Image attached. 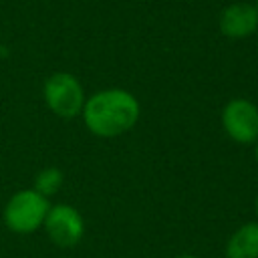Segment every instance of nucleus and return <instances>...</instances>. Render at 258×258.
Instances as JSON below:
<instances>
[{
	"label": "nucleus",
	"mask_w": 258,
	"mask_h": 258,
	"mask_svg": "<svg viewBox=\"0 0 258 258\" xmlns=\"http://www.w3.org/2000/svg\"><path fill=\"white\" fill-rule=\"evenodd\" d=\"M141 115L137 97L121 87H109L95 91L87 97L81 111V119L87 131L95 137L113 139L129 133Z\"/></svg>",
	"instance_id": "nucleus-1"
},
{
	"label": "nucleus",
	"mask_w": 258,
	"mask_h": 258,
	"mask_svg": "<svg viewBox=\"0 0 258 258\" xmlns=\"http://www.w3.org/2000/svg\"><path fill=\"white\" fill-rule=\"evenodd\" d=\"M48 208H50V200L40 196L36 189L32 187L18 189L8 198L2 210V222L14 234L20 236L34 234L42 228Z\"/></svg>",
	"instance_id": "nucleus-2"
},
{
	"label": "nucleus",
	"mask_w": 258,
	"mask_h": 258,
	"mask_svg": "<svg viewBox=\"0 0 258 258\" xmlns=\"http://www.w3.org/2000/svg\"><path fill=\"white\" fill-rule=\"evenodd\" d=\"M42 99L48 111L54 113L56 117L75 119V117H81L87 95L81 81L75 75L67 71H58L46 77L42 85Z\"/></svg>",
	"instance_id": "nucleus-3"
},
{
	"label": "nucleus",
	"mask_w": 258,
	"mask_h": 258,
	"mask_svg": "<svg viewBox=\"0 0 258 258\" xmlns=\"http://www.w3.org/2000/svg\"><path fill=\"white\" fill-rule=\"evenodd\" d=\"M42 230L54 246L73 248L85 236V218L71 204H64V202L50 204L48 214L42 224Z\"/></svg>",
	"instance_id": "nucleus-4"
},
{
	"label": "nucleus",
	"mask_w": 258,
	"mask_h": 258,
	"mask_svg": "<svg viewBox=\"0 0 258 258\" xmlns=\"http://www.w3.org/2000/svg\"><path fill=\"white\" fill-rule=\"evenodd\" d=\"M224 133L240 143V145H254L258 139V107L244 97L230 99L220 115Z\"/></svg>",
	"instance_id": "nucleus-5"
},
{
	"label": "nucleus",
	"mask_w": 258,
	"mask_h": 258,
	"mask_svg": "<svg viewBox=\"0 0 258 258\" xmlns=\"http://www.w3.org/2000/svg\"><path fill=\"white\" fill-rule=\"evenodd\" d=\"M218 28L226 38L242 40L258 30V10L248 2H234L222 8L218 16Z\"/></svg>",
	"instance_id": "nucleus-6"
},
{
	"label": "nucleus",
	"mask_w": 258,
	"mask_h": 258,
	"mask_svg": "<svg viewBox=\"0 0 258 258\" xmlns=\"http://www.w3.org/2000/svg\"><path fill=\"white\" fill-rule=\"evenodd\" d=\"M226 258H258V220L246 222L238 226L226 246H224Z\"/></svg>",
	"instance_id": "nucleus-7"
},
{
	"label": "nucleus",
	"mask_w": 258,
	"mask_h": 258,
	"mask_svg": "<svg viewBox=\"0 0 258 258\" xmlns=\"http://www.w3.org/2000/svg\"><path fill=\"white\" fill-rule=\"evenodd\" d=\"M62 183H64V173L58 167H44V169H40L34 175L32 189H36L40 196H44V198L50 200L54 194L60 191Z\"/></svg>",
	"instance_id": "nucleus-8"
},
{
	"label": "nucleus",
	"mask_w": 258,
	"mask_h": 258,
	"mask_svg": "<svg viewBox=\"0 0 258 258\" xmlns=\"http://www.w3.org/2000/svg\"><path fill=\"white\" fill-rule=\"evenodd\" d=\"M173 258H198L196 254H177V256H173Z\"/></svg>",
	"instance_id": "nucleus-9"
},
{
	"label": "nucleus",
	"mask_w": 258,
	"mask_h": 258,
	"mask_svg": "<svg viewBox=\"0 0 258 258\" xmlns=\"http://www.w3.org/2000/svg\"><path fill=\"white\" fill-rule=\"evenodd\" d=\"M254 157H256V161H258V139H256V143H254Z\"/></svg>",
	"instance_id": "nucleus-10"
},
{
	"label": "nucleus",
	"mask_w": 258,
	"mask_h": 258,
	"mask_svg": "<svg viewBox=\"0 0 258 258\" xmlns=\"http://www.w3.org/2000/svg\"><path fill=\"white\" fill-rule=\"evenodd\" d=\"M254 208H256V216H258V196H256V204H254Z\"/></svg>",
	"instance_id": "nucleus-11"
},
{
	"label": "nucleus",
	"mask_w": 258,
	"mask_h": 258,
	"mask_svg": "<svg viewBox=\"0 0 258 258\" xmlns=\"http://www.w3.org/2000/svg\"><path fill=\"white\" fill-rule=\"evenodd\" d=\"M254 6H256V10H258V0H256V4H254Z\"/></svg>",
	"instance_id": "nucleus-12"
}]
</instances>
